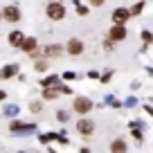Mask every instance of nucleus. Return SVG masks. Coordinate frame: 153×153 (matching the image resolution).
Instances as JSON below:
<instances>
[{
  "instance_id": "obj_1",
  "label": "nucleus",
  "mask_w": 153,
  "mask_h": 153,
  "mask_svg": "<svg viewBox=\"0 0 153 153\" xmlns=\"http://www.w3.org/2000/svg\"><path fill=\"white\" fill-rule=\"evenodd\" d=\"M45 11H48V16L52 20H63V18H65V7H63L61 2H50Z\"/></svg>"
},
{
  "instance_id": "obj_2",
  "label": "nucleus",
  "mask_w": 153,
  "mask_h": 153,
  "mask_svg": "<svg viewBox=\"0 0 153 153\" xmlns=\"http://www.w3.org/2000/svg\"><path fill=\"white\" fill-rule=\"evenodd\" d=\"M74 110H76V113H81V115L90 113V110H92V101L88 99V97H76V99H74Z\"/></svg>"
},
{
  "instance_id": "obj_3",
  "label": "nucleus",
  "mask_w": 153,
  "mask_h": 153,
  "mask_svg": "<svg viewBox=\"0 0 153 153\" xmlns=\"http://www.w3.org/2000/svg\"><path fill=\"white\" fill-rule=\"evenodd\" d=\"M2 18H5L7 23H18V20H20V9H18L16 5L5 7V11H2Z\"/></svg>"
},
{
  "instance_id": "obj_4",
  "label": "nucleus",
  "mask_w": 153,
  "mask_h": 153,
  "mask_svg": "<svg viewBox=\"0 0 153 153\" xmlns=\"http://www.w3.org/2000/svg\"><path fill=\"white\" fill-rule=\"evenodd\" d=\"M128 18H131V9H124V7H117V9L113 11V20H115V25H124Z\"/></svg>"
},
{
  "instance_id": "obj_5",
  "label": "nucleus",
  "mask_w": 153,
  "mask_h": 153,
  "mask_svg": "<svg viewBox=\"0 0 153 153\" xmlns=\"http://www.w3.org/2000/svg\"><path fill=\"white\" fill-rule=\"evenodd\" d=\"M81 52H83V43L79 41V38H70V43H68V54H72V56H79Z\"/></svg>"
},
{
  "instance_id": "obj_6",
  "label": "nucleus",
  "mask_w": 153,
  "mask_h": 153,
  "mask_svg": "<svg viewBox=\"0 0 153 153\" xmlns=\"http://www.w3.org/2000/svg\"><path fill=\"white\" fill-rule=\"evenodd\" d=\"M126 27L124 25H113V29H110V41H124L126 38Z\"/></svg>"
},
{
  "instance_id": "obj_7",
  "label": "nucleus",
  "mask_w": 153,
  "mask_h": 153,
  "mask_svg": "<svg viewBox=\"0 0 153 153\" xmlns=\"http://www.w3.org/2000/svg\"><path fill=\"white\" fill-rule=\"evenodd\" d=\"M11 131H14V133H34L36 126H34V124H20V122H14V124H11Z\"/></svg>"
},
{
  "instance_id": "obj_8",
  "label": "nucleus",
  "mask_w": 153,
  "mask_h": 153,
  "mask_svg": "<svg viewBox=\"0 0 153 153\" xmlns=\"http://www.w3.org/2000/svg\"><path fill=\"white\" fill-rule=\"evenodd\" d=\"M92 128H95V124H92L90 120H79V124H76V131L81 135H90Z\"/></svg>"
},
{
  "instance_id": "obj_9",
  "label": "nucleus",
  "mask_w": 153,
  "mask_h": 153,
  "mask_svg": "<svg viewBox=\"0 0 153 153\" xmlns=\"http://www.w3.org/2000/svg\"><path fill=\"white\" fill-rule=\"evenodd\" d=\"M23 41H25V36L20 32H11L9 34V45H14V48H23Z\"/></svg>"
},
{
  "instance_id": "obj_10",
  "label": "nucleus",
  "mask_w": 153,
  "mask_h": 153,
  "mask_svg": "<svg viewBox=\"0 0 153 153\" xmlns=\"http://www.w3.org/2000/svg\"><path fill=\"white\" fill-rule=\"evenodd\" d=\"M110 151L113 153H126V142L124 140H115V142L110 144Z\"/></svg>"
},
{
  "instance_id": "obj_11",
  "label": "nucleus",
  "mask_w": 153,
  "mask_h": 153,
  "mask_svg": "<svg viewBox=\"0 0 153 153\" xmlns=\"http://www.w3.org/2000/svg\"><path fill=\"white\" fill-rule=\"evenodd\" d=\"M45 56H61V45H48L43 50Z\"/></svg>"
},
{
  "instance_id": "obj_12",
  "label": "nucleus",
  "mask_w": 153,
  "mask_h": 153,
  "mask_svg": "<svg viewBox=\"0 0 153 153\" xmlns=\"http://www.w3.org/2000/svg\"><path fill=\"white\" fill-rule=\"evenodd\" d=\"M36 45H38L36 38H25V41H23V50H25V52H29V54L36 50Z\"/></svg>"
},
{
  "instance_id": "obj_13",
  "label": "nucleus",
  "mask_w": 153,
  "mask_h": 153,
  "mask_svg": "<svg viewBox=\"0 0 153 153\" xmlns=\"http://www.w3.org/2000/svg\"><path fill=\"white\" fill-rule=\"evenodd\" d=\"M16 72H18V65H5V68H2V72H0V76L9 79V76H14Z\"/></svg>"
},
{
  "instance_id": "obj_14",
  "label": "nucleus",
  "mask_w": 153,
  "mask_h": 153,
  "mask_svg": "<svg viewBox=\"0 0 153 153\" xmlns=\"http://www.w3.org/2000/svg\"><path fill=\"white\" fill-rule=\"evenodd\" d=\"M56 83H59V74H50V76L43 79V88H52V86H56Z\"/></svg>"
},
{
  "instance_id": "obj_15",
  "label": "nucleus",
  "mask_w": 153,
  "mask_h": 153,
  "mask_svg": "<svg viewBox=\"0 0 153 153\" xmlns=\"http://www.w3.org/2000/svg\"><path fill=\"white\" fill-rule=\"evenodd\" d=\"M18 113H20V108H18V106H14V104L5 106V115H7V117H16Z\"/></svg>"
},
{
  "instance_id": "obj_16",
  "label": "nucleus",
  "mask_w": 153,
  "mask_h": 153,
  "mask_svg": "<svg viewBox=\"0 0 153 153\" xmlns=\"http://www.w3.org/2000/svg\"><path fill=\"white\" fill-rule=\"evenodd\" d=\"M56 95H59V88H45V92H43L45 99H54Z\"/></svg>"
},
{
  "instance_id": "obj_17",
  "label": "nucleus",
  "mask_w": 153,
  "mask_h": 153,
  "mask_svg": "<svg viewBox=\"0 0 153 153\" xmlns=\"http://www.w3.org/2000/svg\"><path fill=\"white\" fill-rule=\"evenodd\" d=\"M142 38H144V43H151V41H153V34L144 29V32H142Z\"/></svg>"
},
{
  "instance_id": "obj_18",
  "label": "nucleus",
  "mask_w": 153,
  "mask_h": 153,
  "mask_svg": "<svg viewBox=\"0 0 153 153\" xmlns=\"http://www.w3.org/2000/svg\"><path fill=\"white\" fill-rule=\"evenodd\" d=\"M56 120H59V122H68V113L59 110V113H56Z\"/></svg>"
},
{
  "instance_id": "obj_19",
  "label": "nucleus",
  "mask_w": 153,
  "mask_h": 153,
  "mask_svg": "<svg viewBox=\"0 0 153 153\" xmlns=\"http://www.w3.org/2000/svg\"><path fill=\"white\" fill-rule=\"evenodd\" d=\"M74 7H76V11H79V14H88V9H86V7H83V5H79V0L74 2Z\"/></svg>"
},
{
  "instance_id": "obj_20",
  "label": "nucleus",
  "mask_w": 153,
  "mask_h": 153,
  "mask_svg": "<svg viewBox=\"0 0 153 153\" xmlns=\"http://www.w3.org/2000/svg\"><path fill=\"white\" fill-rule=\"evenodd\" d=\"M63 79H65V81H72V79H76V74H74V72H65Z\"/></svg>"
},
{
  "instance_id": "obj_21",
  "label": "nucleus",
  "mask_w": 153,
  "mask_h": 153,
  "mask_svg": "<svg viewBox=\"0 0 153 153\" xmlns=\"http://www.w3.org/2000/svg\"><path fill=\"white\" fill-rule=\"evenodd\" d=\"M142 7H144V2H137V5L133 7V11H131V14H140V11H142Z\"/></svg>"
},
{
  "instance_id": "obj_22",
  "label": "nucleus",
  "mask_w": 153,
  "mask_h": 153,
  "mask_svg": "<svg viewBox=\"0 0 153 153\" xmlns=\"http://www.w3.org/2000/svg\"><path fill=\"white\" fill-rule=\"evenodd\" d=\"M38 110H41V104H38V101H34V104H32V113H38Z\"/></svg>"
},
{
  "instance_id": "obj_23",
  "label": "nucleus",
  "mask_w": 153,
  "mask_h": 153,
  "mask_svg": "<svg viewBox=\"0 0 153 153\" xmlns=\"http://www.w3.org/2000/svg\"><path fill=\"white\" fill-rule=\"evenodd\" d=\"M90 2H92L95 7H101V5H104V0H90Z\"/></svg>"
},
{
  "instance_id": "obj_24",
  "label": "nucleus",
  "mask_w": 153,
  "mask_h": 153,
  "mask_svg": "<svg viewBox=\"0 0 153 153\" xmlns=\"http://www.w3.org/2000/svg\"><path fill=\"white\" fill-rule=\"evenodd\" d=\"M5 97H7V92H5V90H0V101L5 99Z\"/></svg>"
}]
</instances>
